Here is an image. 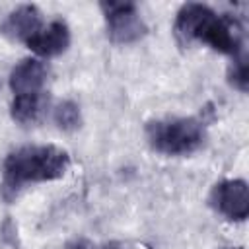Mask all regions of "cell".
Listing matches in <instances>:
<instances>
[{"label": "cell", "instance_id": "cell-1", "mask_svg": "<svg viewBox=\"0 0 249 249\" xmlns=\"http://www.w3.org/2000/svg\"><path fill=\"white\" fill-rule=\"evenodd\" d=\"M175 37L181 45L204 43L218 53L233 58L243 53V29L237 19L218 16L212 8L196 2L181 6L173 23Z\"/></svg>", "mask_w": 249, "mask_h": 249}, {"label": "cell", "instance_id": "cell-2", "mask_svg": "<svg viewBox=\"0 0 249 249\" xmlns=\"http://www.w3.org/2000/svg\"><path fill=\"white\" fill-rule=\"evenodd\" d=\"M68 167V152L54 144L19 146L4 160V187L16 191L25 183L54 181L60 179Z\"/></svg>", "mask_w": 249, "mask_h": 249}, {"label": "cell", "instance_id": "cell-3", "mask_svg": "<svg viewBox=\"0 0 249 249\" xmlns=\"http://www.w3.org/2000/svg\"><path fill=\"white\" fill-rule=\"evenodd\" d=\"M146 138L163 156H189L204 144L206 128L195 117L158 119L146 124Z\"/></svg>", "mask_w": 249, "mask_h": 249}, {"label": "cell", "instance_id": "cell-4", "mask_svg": "<svg viewBox=\"0 0 249 249\" xmlns=\"http://www.w3.org/2000/svg\"><path fill=\"white\" fill-rule=\"evenodd\" d=\"M101 12L107 21V35L113 43L128 45L136 43L146 35V23L134 2L128 0H109L101 2Z\"/></svg>", "mask_w": 249, "mask_h": 249}, {"label": "cell", "instance_id": "cell-5", "mask_svg": "<svg viewBox=\"0 0 249 249\" xmlns=\"http://www.w3.org/2000/svg\"><path fill=\"white\" fill-rule=\"evenodd\" d=\"M212 208L226 220L243 222L249 214V187L243 179H226L210 193Z\"/></svg>", "mask_w": 249, "mask_h": 249}, {"label": "cell", "instance_id": "cell-6", "mask_svg": "<svg viewBox=\"0 0 249 249\" xmlns=\"http://www.w3.org/2000/svg\"><path fill=\"white\" fill-rule=\"evenodd\" d=\"M41 27H43V19L39 8L33 4H21L6 16L0 29L8 39L27 43L35 33L41 31Z\"/></svg>", "mask_w": 249, "mask_h": 249}, {"label": "cell", "instance_id": "cell-7", "mask_svg": "<svg viewBox=\"0 0 249 249\" xmlns=\"http://www.w3.org/2000/svg\"><path fill=\"white\" fill-rule=\"evenodd\" d=\"M25 45L39 56H47V58L49 56H58L70 45V29H68L66 21L53 19L47 27L43 25L41 31L35 33Z\"/></svg>", "mask_w": 249, "mask_h": 249}, {"label": "cell", "instance_id": "cell-8", "mask_svg": "<svg viewBox=\"0 0 249 249\" xmlns=\"http://www.w3.org/2000/svg\"><path fill=\"white\" fill-rule=\"evenodd\" d=\"M47 74L49 68L45 66V62L37 58H23L10 72V89L14 91V95L37 93L43 89Z\"/></svg>", "mask_w": 249, "mask_h": 249}, {"label": "cell", "instance_id": "cell-9", "mask_svg": "<svg viewBox=\"0 0 249 249\" xmlns=\"http://www.w3.org/2000/svg\"><path fill=\"white\" fill-rule=\"evenodd\" d=\"M47 107H49V97L43 91L23 93V95H14L10 113L12 119L19 124H35L43 119Z\"/></svg>", "mask_w": 249, "mask_h": 249}, {"label": "cell", "instance_id": "cell-10", "mask_svg": "<svg viewBox=\"0 0 249 249\" xmlns=\"http://www.w3.org/2000/svg\"><path fill=\"white\" fill-rule=\"evenodd\" d=\"M54 123L58 124V128L62 130H76L82 124V115H80V107L74 101H62L54 107Z\"/></svg>", "mask_w": 249, "mask_h": 249}, {"label": "cell", "instance_id": "cell-11", "mask_svg": "<svg viewBox=\"0 0 249 249\" xmlns=\"http://www.w3.org/2000/svg\"><path fill=\"white\" fill-rule=\"evenodd\" d=\"M228 80L235 89H239L243 93L249 89V64H247L245 53H241L239 56L233 58V62L228 70Z\"/></svg>", "mask_w": 249, "mask_h": 249}, {"label": "cell", "instance_id": "cell-12", "mask_svg": "<svg viewBox=\"0 0 249 249\" xmlns=\"http://www.w3.org/2000/svg\"><path fill=\"white\" fill-rule=\"evenodd\" d=\"M224 249H241V247H224Z\"/></svg>", "mask_w": 249, "mask_h": 249}, {"label": "cell", "instance_id": "cell-13", "mask_svg": "<svg viewBox=\"0 0 249 249\" xmlns=\"http://www.w3.org/2000/svg\"><path fill=\"white\" fill-rule=\"evenodd\" d=\"M76 249H88V247H76Z\"/></svg>", "mask_w": 249, "mask_h": 249}]
</instances>
